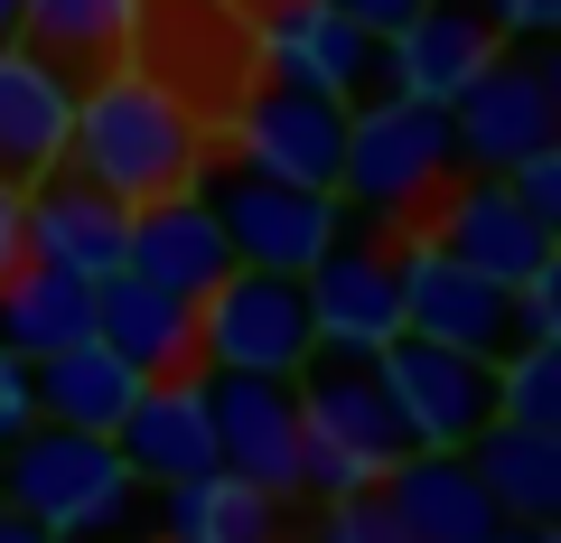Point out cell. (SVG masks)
Returning a JSON list of instances; mask_svg holds the SVG:
<instances>
[{"mask_svg": "<svg viewBox=\"0 0 561 543\" xmlns=\"http://www.w3.org/2000/svg\"><path fill=\"white\" fill-rule=\"evenodd\" d=\"M234 20H272V10H290V0H225Z\"/></svg>", "mask_w": 561, "mask_h": 543, "instance_id": "8d00e7d4", "label": "cell"}, {"mask_svg": "<svg viewBox=\"0 0 561 543\" xmlns=\"http://www.w3.org/2000/svg\"><path fill=\"white\" fill-rule=\"evenodd\" d=\"M309 543H402V534L383 524V506H375V497H337V506H319Z\"/></svg>", "mask_w": 561, "mask_h": 543, "instance_id": "f546056e", "label": "cell"}, {"mask_svg": "<svg viewBox=\"0 0 561 543\" xmlns=\"http://www.w3.org/2000/svg\"><path fill=\"white\" fill-rule=\"evenodd\" d=\"M94 543H150V534H94Z\"/></svg>", "mask_w": 561, "mask_h": 543, "instance_id": "f35d334b", "label": "cell"}, {"mask_svg": "<svg viewBox=\"0 0 561 543\" xmlns=\"http://www.w3.org/2000/svg\"><path fill=\"white\" fill-rule=\"evenodd\" d=\"M38 422V394H28V365L0 347V441H20V431Z\"/></svg>", "mask_w": 561, "mask_h": 543, "instance_id": "4dcf8cb0", "label": "cell"}, {"mask_svg": "<svg viewBox=\"0 0 561 543\" xmlns=\"http://www.w3.org/2000/svg\"><path fill=\"white\" fill-rule=\"evenodd\" d=\"M468 468H478V487L496 497L505 524H552L561 516V431L486 422L478 441H468Z\"/></svg>", "mask_w": 561, "mask_h": 543, "instance_id": "484cf974", "label": "cell"}, {"mask_svg": "<svg viewBox=\"0 0 561 543\" xmlns=\"http://www.w3.org/2000/svg\"><path fill=\"white\" fill-rule=\"evenodd\" d=\"M94 338L113 347L131 375H206L197 365V301L140 282V272L94 282Z\"/></svg>", "mask_w": 561, "mask_h": 543, "instance_id": "ffe728a7", "label": "cell"}, {"mask_svg": "<svg viewBox=\"0 0 561 543\" xmlns=\"http://www.w3.org/2000/svg\"><path fill=\"white\" fill-rule=\"evenodd\" d=\"M113 450L140 487H179L216 468V422H206V375H150L131 412L113 422Z\"/></svg>", "mask_w": 561, "mask_h": 543, "instance_id": "e0dca14e", "label": "cell"}, {"mask_svg": "<svg viewBox=\"0 0 561 543\" xmlns=\"http://www.w3.org/2000/svg\"><path fill=\"white\" fill-rule=\"evenodd\" d=\"M486 20H496V38H542V29H561V0H486Z\"/></svg>", "mask_w": 561, "mask_h": 543, "instance_id": "1f68e13d", "label": "cell"}, {"mask_svg": "<svg viewBox=\"0 0 561 543\" xmlns=\"http://www.w3.org/2000/svg\"><path fill=\"white\" fill-rule=\"evenodd\" d=\"M197 206L225 225L234 262L290 272V282H300L309 262L328 253V235L346 225L337 188H290V179H262V169H243V160H216V150H206V169H197Z\"/></svg>", "mask_w": 561, "mask_h": 543, "instance_id": "5b68a950", "label": "cell"}, {"mask_svg": "<svg viewBox=\"0 0 561 543\" xmlns=\"http://www.w3.org/2000/svg\"><path fill=\"white\" fill-rule=\"evenodd\" d=\"M552 142H561V76L534 47H496L486 76H468L459 103H449V150H459V169L505 179L515 160H534Z\"/></svg>", "mask_w": 561, "mask_h": 543, "instance_id": "52a82bcc", "label": "cell"}, {"mask_svg": "<svg viewBox=\"0 0 561 543\" xmlns=\"http://www.w3.org/2000/svg\"><path fill=\"white\" fill-rule=\"evenodd\" d=\"M150 543H300L290 534V497H262L253 478H179L160 487V534Z\"/></svg>", "mask_w": 561, "mask_h": 543, "instance_id": "7402d4cb", "label": "cell"}, {"mask_svg": "<svg viewBox=\"0 0 561 543\" xmlns=\"http://www.w3.org/2000/svg\"><path fill=\"white\" fill-rule=\"evenodd\" d=\"M375 375L412 450H468L496 422V365L486 357H459V347H431V338H383Z\"/></svg>", "mask_w": 561, "mask_h": 543, "instance_id": "ba28073f", "label": "cell"}, {"mask_svg": "<svg viewBox=\"0 0 561 543\" xmlns=\"http://www.w3.org/2000/svg\"><path fill=\"white\" fill-rule=\"evenodd\" d=\"M375 506L402 543H486L505 524L496 497L478 487V468H468V450H402L375 478Z\"/></svg>", "mask_w": 561, "mask_h": 543, "instance_id": "9a60e30c", "label": "cell"}, {"mask_svg": "<svg viewBox=\"0 0 561 543\" xmlns=\"http://www.w3.org/2000/svg\"><path fill=\"white\" fill-rule=\"evenodd\" d=\"M486 543H552V524H496Z\"/></svg>", "mask_w": 561, "mask_h": 543, "instance_id": "d590c367", "label": "cell"}, {"mask_svg": "<svg viewBox=\"0 0 561 543\" xmlns=\"http://www.w3.org/2000/svg\"><path fill=\"white\" fill-rule=\"evenodd\" d=\"M496 422L561 431V347H505L496 357Z\"/></svg>", "mask_w": 561, "mask_h": 543, "instance_id": "4316f807", "label": "cell"}, {"mask_svg": "<svg viewBox=\"0 0 561 543\" xmlns=\"http://www.w3.org/2000/svg\"><path fill=\"white\" fill-rule=\"evenodd\" d=\"M253 66H262V84H290V94L365 103L383 84V38L337 20L328 0H290L272 20H253Z\"/></svg>", "mask_w": 561, "mask_h": 543, "instance_id": "8fae6325", "label": "cell"}, {"mask_svg": "<svg viewBox=\"0 0 561 543\" xmlns=\"http://www.w3.org/2000/svg\"><path fill=\"white\" fill-rule=\"evenodd\" d=\"M94 338V282H76V272H57V262L28 253L20 272H0V347L20 365L57 357V347Z\"/></svg>", "mask_w": 561, "mask_h": 543, "instance_id": "d4e9b609", "label": "cell"}, {"mask_svg": "<svg viewBox=\"0 0 561 543\" xmlns=\"http://www.w3.org/2000/svg\"><path fill=\"white\" fill-rule=\"evenodd\" d=\"M140 384H150V375H131V365H122L103 338H76V347H57V357H38V365H28L38 422L103 431V441H113V422L131 412V394H140Z\"/></svg>", "mask_w": 561, "mask_h": 543, "instance_id": "cb8c5ba5", "label": "cell"}, {"mask_svg": "<svg viewBox=\"0 0 561 543\" xmlns=\"http://www.w3.org/2000/svg\"><path fill=\"white\" fill-rule=\"evenodd\" d=\"M496 20H486L478 0H421L412 20L383 38V94H412V103H459L468 76H486V57H496Z\"/></svg>", "mask_w": 561, "mask_h": 543, "instance_id": "2e32d148", "label": "cell"}, {"mask_svg": "<svg viewBox=\"0 0 561 543\" xmlns=\"http://www.w3.org/2000/svg\"><path fill=\"white\" fill-rule=\"evenodd\" d=\"M20 38V0H0V47Z\"/></svg>", "mask_w": 561, "mask_h": 543, "instance_id": "74e56055", "label": "cell"}, {"mask_svg": "<svg viewBox=\"0 0 561 543\" xmlns=\"http://www.w3.org/2000/svg\"><path fill=\"white\" fill-rule=\"evenodd\" d=\"M337 150H346V103L328 94H290V84H243L234 103V160L290 188H337Z\"/></svg>", "mask_w": 561, "mask_h": 543, "instance_id": "5bb4252c", "label": "cell"}, {"mask_svg": "<svg viewBox=\"0 0 561 543\" xmlns=\"http://www.w3.org/2000/svg\"><path fill=\"white\" fill-rule=\"evenodd\" d=\"M412 235H431L440 253H459L468 272H486V282H505V291H515L524 272H542V262H552V225H534V216L515 206V188L486 179V169H468V179L449 169L440 197L421 206Z\"/></svg>", "mask_w": 561, "mask_h": 543, "instance_id": "7c38bea8", "label": "cell"}, {"mask_svg": "<svg viewBox=\"0 0 561 543\" xmlns=\"http://www.w3.org/2000/svg\"><path fill=\"white\" fill-rule=\"evenodd\" d=\"M66 169L94 179L103 197H122V206H160V197H179V188H197V169H206V122L187 113L179 94H160L140 66H113V76L76 84Z\"/></svg>", "mask_w": 561, "mask_h": 543, "instance_id": "6da1fadb", "label": "cell"}, {"mask_svg": "<svg viewBox=\"0 0 561 543\" xmlns=\"http://www.w3.org/2000/svg\"><path fill=\"white\" fill-rule=\"evenodd\" d=\"M131 29H140V0H20V47H38L76 84L113 76L131 57Z\"/></svg>", "mask_w": 561, "mask_h": 543, "instance_id": "603a6c76", "label": "cell"}, {"mask_svg": "<svg viewBox=\"0 0 561 543\" xmlns=\"http://www.w3.org/2000/svg\"><path fill=\"white\" fill-rule=\"evenodd\" d=\"M309 347H319V319H309V291L290 272L234 262L197 301V365L206 375H300Z\"/></svg>", "mask_w": 561, "mask_h": 543, "instance_id": "8992f818", "label": "cell"}, {"mask_svg": "<svg viewBox=\"0 0 561 543\" xmlns=\"http://www.w3.org/2000/svg\"><path fill=\"white\" fill-rule=\"evenodd\" d=\"M66 132H76V76L38 57V47H0V179L38 188L47 169H66Z\"/></svg>", "mask_w": 561, "mask_h": 543, "instance_id": "ac0fdd59", "label": "cell"}, {"mask_svg": "<svg viewBox=\"0 0 561 543\" xmlns=\"http://www.w3.org/2000/svg\"><path fill=\"white\" fill-rule=\"evenodd\" d=\"M505 188H515V206L534 225H561V142L534 150V160H515V169H505Z\"/></svg>", "mask_w": 561, "mask_h": 543, "instance_id": "f1b7e54d", "label": "cell"}, {"mask_svg": "<svg viewBox=\"0 0 561 543\" xmlns=\"http://www.w3.org/2000/svg\"><path fill=\"white\" fill-rule=\"evenodd\" d=\"M290 394H300V497H319V506L375 497V478L412 450L393 403H383L375 357H356V347H309Z\"/></svg>", "mask_w": 561, "mask_h": 543, "instance_id": "7a4b0ae2", "label": "cell"}, {"mask_svg": "<svg viewBox=\"0 0 561 543\" xmlns=\"http://www.w3.org/2000/svg\"><path fill=\"white\" fill-rule=\"evenodd\" d=\"M449 169H459V150H449V113H440V103H412V94L346 103L337 197H346V206H365L375 225H402V235H412L421 206L440 197Z\"/></svg>", "mask_w": 561, "mask_h": 543, "instance_id": "277c9868", "label": "cell"}, {"mask_svg": "<svg viewBox=\"0 0 561 543\" xmlns=\"http://www.w3.org/2000/svg\"><path fill=\"white\" fill-rule=\"evenodd\" d=\"M216 468L253 478L262 497H300V394L290 375H206Z\"/></svg>", "mask_w": 561, "mask_h": 543, "instance_id": "4fadbf2b", "label": "cell"}, {"mask_svg": "<svg viewBox=\"0 0 561 543\" xmlns=\"http://www.w3.org/2000/svg\"><path fill=\"white\" fill-rule=\"evenodd\" d=\"M393 301H402V338L459 347V357H486V365L515 347V301H505V282L468 272V262H459V253H440L431 235H402Z\"/></svg>", "mask_w": 561, "mask_h": 543, "instance_id": "30bf717a", "label": "cell"}, {"mask_svg": "<svg viewBox=\"0 0 561 543\" xmlns=\"http://www.w3.org/2000/svg\"><path fill=\"white\" fill-rule=\"evenodd\" d=\"M393 262H402V225L346 216L337 235H328V253L300 272V291H309V319H319V347H356V357H375L383 338H402Z\"/></svg>", "mask_w": 561, "mask_h": 543, "instance_id": "9c48e42d", "label": "cell"}, {"mask_svg": "<svg viewBox=\"0 0 561 543\" xmlns=\"http://www.w3.org/2000/svg\"><path fill=\"white\" fill-rule=\"evenodd\" d=\"M131 497H140V478L122 468V450L103 431L28 422L20 441H0V506L47 524L57 543H94L113 524H131Z\"/></svg>", "mask_w": 561, "mask_h": 543, "instance_id": "3957f363", "label": "cell"}, {"mask_svg": "<svg viewBox=\"0 0 561 543\" xmlns=\"http://www.w3.org/2000/svg\"><path fill=\"white\" fill-rule=\"evenodd\" d=\"M328 10H337V20H356V29H365V38H393V29H402V20H412L421 0H328Z\"/></svg>", "mask_w": 561, "mask_h": 543, "instance_id": "836d02e7", "label": "cell"}, {"mask_svg": "<svg viewBox=\"0 0 561 543\" xmlns=\"http://www.w3.org/2000/svg\"><path fill=\"white\" fill-rule=\"evenodd\" d=\"M28 262V188L0 179V272H20Z\"/></svg>", "mask_w": 561, "mask_h": 543, "instance_id": "d6a6232c", "label": "cell"}, {"mask_svg": "<svg viewBox=\"0 0 561 543\" xmlns=\"http://www.w3.org/2000/svg\"><path fill=\"white\" fill-rule=\"evenodd\" d=\"M122 244H131V206L103 197L94 179L47 169V179L28 188V253L38 262H57V272H76V282H113Z\"/></svg>", "mask_w": 561, "mask_h": 543, "instance_id": "d6986e66", "label": "cell"}, {"mask_svg": "<svg viewBox=\"0 0 561 543\" xmlns=\"http://www.w3.org/2000/svg\"><path fill=\"white\" fill-rule=\"evenodd\" d=\"M0 543H57V534H47V524H28V516H10V506H0Z\"/></svg>", "mask_w": 561, "mask_h": 543, "instance_id": "e575fe53", "label": "cell"}, {"mask_svg": "<svg viewBox=\"0 0 561 543\" xmlns=\"http://www.w3.org/2000/svg\"><path fill=\"white\" fill-rule=\"evenodd\" d=\"M122 272H140V282L179 291V301H206V291L234 272V244H225V225L197 206V188H179V197H160V206H131Z\"/></svg>", "mask_w": 561, "mask_h": 543, "instance_id": "44dd1931", "label": "cell"}, {"mask_svg": "<svg viewBox=\"0 0 561 543\" xmlns=\"http://www.w3.org/2000/svg\"><path fill=\"white\" fill-rule=\"evenodd\" d=\"M505 301H515V347H561V262L524 272Z\"/></svg>", "mask_w": 561, "mask_h": 543, "instance_id": "83f0119b", "label": "cell"}]
</instances>
